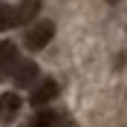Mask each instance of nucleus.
Returning <instances> with one entry per match:
<instances>
[{"label":"nucleus","mask_w":127,"mask_h":127,"mask_svg":"<svg viewBox=\"0 0 127 127\" xmlns=\"http://www.w3.org/2000/svg\"><path fill=\"white\" fill-rule=\"evenodd\" d=\"M15 23H17V9H12V6H0V32L15 29Z\"/></svg>","instance_id":"nucleus-7"},{"label":"nucleus","mask_w":127,"mask_h":127,"mask_svg":"<svg viewBox=\"0 0 127 127\" xmlns=\"http://www.w3.org/2000/svg\"><path fill=\"white\" fill-rule=\"evenodd\" d=\"M61 124V119H58L52 110H40L35 113V119H32V127H58Z\"/></svg>","instance_id":"nucleus-6"},{"label":"nucleus","mask_w":127,"mask_h":127,"mask_svg":"<svg viewBox=\"0 0 127 127\" xmlns=\"http://www.w3.org/2000/svg\"><path fill=\"white\" fill-rule=\"evenodd\" d=\"M52 35H55V23L52 20H38V23H32L29 29H26V49H32V52H38V49H43L52 40Z\"/></svg>","instance_id":"nucleus-1"},{"label":"nucleus","mask_w":127,"mask_h":127,"mask_svg":"<svg viewBox=\"0 0 127 127\" xmlns=\"http://www.w3.org/2000/svg\"><path fill=\"white\" fill-rule=\"evenodd\" d=\"M55 95H58V84L52 78H43L38 87L32 90V104H35V110L43 107V104H49V101H55Z\"/></svg>","instance_id":"nucleus-4"},{"label":"nucleus","mask_w":127,"mask_h":127,"mask_svg":"<svg viewBox=\"0 0 127 127\" xmlns=\"http://www.w3.org/2000/svg\"><path fill=\"white\" fill-rule=\"evenodd\" d=\"M17 113H20V98L17 93H3L0 95V121H15Z\"/></svg>","instance_id":"nucleus-5"},{"label":"nucleus","mask_w":127,"mask_h":127,"mask_svg":"<svg viewBox=\"0 0 127 127\" xmlns=\"http://www.w3.org/2000/svg\"><path fill=\"white\" fill-rule=\"evenodd\" d=\"M17 61H20V52H17L15 40H0V78H9Z\"/></svg>","instance_id":"nucleus-3"},{"label":"nucleus","mask_w":127,"mask_h":127,"mask_svg":"<svg viewBox=\"0 0 127 127\" xmlns=\"http://www.w3.org/2000/svg\"><path fill=\"white\" fill-rule=\"evenodd\" d=\"M38 75H40V72H38V64H35V61H17L15 69L9 72V78L15 81L17 87H23V90L26 87H35Z\"/></svg>","instance_id":"nucleus-2"},{"label":"nucleus","mask_w":127,"mask_h":127,"mask_svg":"<svg viewBox=\"0 0 127 127\" xmlns=\"http://www.w3.org/2000/svg\"><path fill=\"white\" fill-rule=\"evenodd\" d=\"M38 9H40V0H26L23 6L17 9V23H26V20H32V17L38 15Z\"/></svg>","instance_id":"nucleus-8"}]
</instances>
